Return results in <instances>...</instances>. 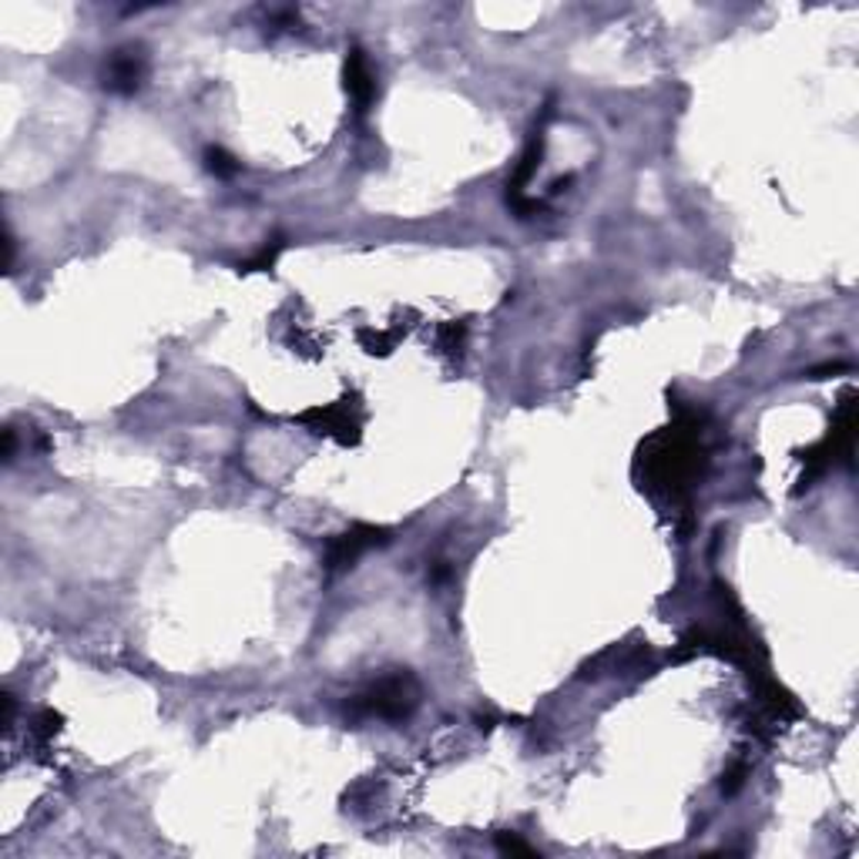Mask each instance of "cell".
I'll return each instance as SVG.
<instances>
[{
    "mask_svg": "<svg viewBox=\"0 0 859 859\" xmlns=\"http://www.w3.org/2000/svg\"><path fill=\"white\" fill-rule=\"evenodd\" d=\"M652 484L665 487L672 497L685 494L702 467V447H698V423L689 416V423H679L665 437L655 441L652 454L644 457Z\"/></svg>",
    "mask_w": 859,
    "mask_h": 859,
    "instance_id": "obj_1",
    "label": "cell"
},
{
    "mask_svg": "<svg viewBox=\"0 0 859 859\" xmlns=\"http://www.w3.org/2000/svg\"><path fill=\"white\" fill-rule=\"evenodd\" d=\"M420 702V685L410 672H393L373 682L363 695H356L346 712L370 718H406Z\"/></svg>",
    "mask_w": 859,
    "mask_h": 859,
    "instance_id": "obj_2",
    "label": "cell"
},
{
    "mask_svg": "<svg viewBox=\"0 0 859 859\" xmlns=\"http://www.w3.org/2000/svg\"><path fill=\"white\" fill-rule=\"evenodd\" d=\"M386 541H390V530L373 527V524H356V527H350L346 534H340V537H333V541H330V548H327V568H330V571H346V568H353L366 551H373V548H380V545H386Z\"/></svg>",
    "mask_w": 859,
    "mask_h": 859,
    "instance_id": "obj_3",
    "label": "cell"
},
{
    "mask_svg": "<svg viewBox=\"0 0 859 859\" xmlns=\"http://www.w3.org/2000/svg\"><path fill=\"white\" fill-rule=\"evenodd\" d=\"M302 423H312L315 434H327V437H337L340 444H353L360 437V410L356 403L343 400V403H333V406H315L309 413H302Z\"/></svg>",
    "mask_w": 859,
    "mask_h": 859,
    "instance_id": "obj_4",
    "label": "cell"
},
{
    "mask_svg": "<svg viewBox=\"0 0 859 859\" xmlns=\"http://www.w3.org/2000/svg\"><path fill=\"white\" fill-rule=\"evenodd\" d=\"M145 71H148V61H145V51H142V48H118L112 58H107L104 87H107V91H118V94H132V91L142 87Z\"/></svg>",
    "mask_w": 859,
    "mask_h": 859,
    "instance_id": "obj_5",
    "label": "cell"
},
{
    "mask_svg": "<svg viewBox=\"0 0 859 859\" xmlns=\"http://www.w3.org/2000/svg\"><path fill=\"white\" fill-rule=\"evenodd\" d=\"M346 91H350V97L356 104V112L366 115L373 97H376V77H373L370 61H366V54L360 48H353L346 54Z\"/></svg>",
    "mask_w": 859,
    "mask_h": 859,
    "instance_id": "obj_6",
    "label": "cell"
},
{
    "mask_svg": "<svg viewBox=\"0 0 859 859\" xmlns=\"http://www.w3.org/2000/svg\"><path fill=\"white\" fill-rule=\"evenodd\" d=\"M205 168H208L215 178H232V175L239 172V162H236L226 148L208 145V148H205Z\"/></svg>",
    "mask_w": 859,
    "mask_h": 859,
    "instance_id": "obj_7",
    "label": "cell"
},
{
    "mask_svg": "<svg viewBox=\"0 0 859 859\" xmlns=\"http://www.w3.org/2000/svg\"><path fill=\"white\" fill-rule=\"evenodd\" d=\"M282 249H286V242H282V239H272L269 246H262V252H259L256 259L242 262V266H239V272H266V269H272Z\"/></svg>",
    "mask_w": 859,
    "mask_h": 859,
    "instance_id": "obj_8",
    "label": "cell"
},
{
    "mask_svg": "<svg viewBox=\"0 0 859 859\" xmlns=\"http://www.w3.org/2000/svg\"><path fill=\"white\" fill-rule=\"evenodd\" d=\"M497 849L507 856H534V846H527L524 839H517L514 832H500L497 836Z\"/></svg>",
    "mask_w": 859,
    "mask_h": 859,
    "instance_id": "obj_9",
    "label": "cell"
},
{
    "mask_svg": "<svg viewBox=\"0 0 859 859\" xmlns=\"http://www.w3.org/2000/svg\"><path fill=\"white\" fill-rule=\"evenodd\" d=\"M441 346L444 350H457L460 353V346H464V322H447V327L441 330Z\"/></svg>",
    "mask_w": 859,
    "mask_h": 859,
    "instance_id": "obj_10",
    "label": "cell"
}]
</instances>
